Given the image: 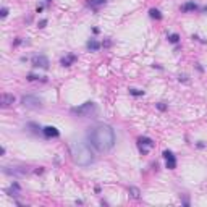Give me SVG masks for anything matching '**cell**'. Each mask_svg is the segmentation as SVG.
Instances as JSON below:
<instances>
[{
    "label": "cell",
    "instance_id": "1",
    "mask_svg": "<svg viewBox=\"0 0 207 207\" xmlns=\"http://www.w3.org/2000/svg\"><path fill=\"white\" fill-rule=\"evenodd\" d=\"M87 138H89L91 146L99 151V152H107L115 146V131L112 126L108 125H97L87 131Z\"/></svg>",
    "mask_w": 207,
    "mask_h": 207
},
{
    "label": "cell",
    "instance_id": "2",
    "mask_svg": "<svg viewBox=\"0 0 207 207\" xmlns=\"http://www.w3.org/2000/svg\"><path fill=\"white\" fill-rule=\"evenodd\" d=\"M70 154H71V159L75 160V163L81 167H87L94 162V154L91 152L87 144L81 142V141H71L70 142Z\"/></svg>",
    "mask_w": 207,
    "mask_h": 207
},
{
    "label": "cell",
    "instance_id": "3",
    "mask_svg": "<svg viewBox=\"0 0 207 207\" xmlns=\"http://www.w3.org/2000/svg\"><path fill=\"white\" fill-rule=\"evenodd\" d=\"M95 112V104L94 102H84L79 107H73L71 113L73 115H78V117H91L92 113Z\"/></svg>",
    "mask_w": 207,
    "mask_h": 207
},
{
    "label": "cell",
    "instance_id": "4",
    "mask_svg": "<svg viewBox=\"0 0 207 207\" xmlns=\"http://www.w3.org/2000/svg\"><path fill=\"white\" fill-rule=\"evenodd\" d=\"M21 104L26 108H41L42 107V100L39 97H36V95H23Z\"/></svg>",
    "mask_w": 207,
    "mask_h": 207
},
{
    "label": "cell",
    "instance_id": "5",
    "mask_svg": "<svg viewBox=\"0 0 207 207\" xmlns=\"http://www.w3.org/2000/svg\"><path fill=\"white\" fill-rule=\"evenodd\" d=\"M31 62H32V67L36 68H44V70L49 68V58L44 57V55H34Z\"/></svg>",
    "mask_w": 207,
    "mask_h": 207
},
{
    "label": "cell",
    "instance_id": "6",
    "mask_svg": "<svg viewBox=\"0 0 207 207\" xmlns=\"http://www.w3.org/2000/svg\"><path fill=\"white\" fill-rule=\"evenodd\" d=\"M139 151L142 154H146L149 151V149H152L154 147V141L151 139V138H139Z\"/></svg>",
    "mask_w": 207,
    "mask_h": 207
},
{
    "label": "cell",
    "instance_id": "7",
    "mask_svg": "<svg viewBox=\"0 0 207 207\" xmlns=\"http://www.w3.org/2000/svg\"><path fill=\"white\" fill-rule=\"evenodd\" d=\"M163 157H165V162H167V168L173 170V168L176 167V159H175V155H173V152L163 151Z\"/></svg>",
    "mask_w": 207,
    "mask_h": 207
},
{
    "label": "cell",
    "instance_id": "8",
    "mask_svg": "<svg viewBox=\"0 0 207 207\" xmlns=\"http://www.w3.org/2000/svg\"><path fill=\"white\" fill-rule=\"evenodd\" d=\"M45 138H58L60 136V131L55 128V126H45L44 130H42Z\"/></svg>",
    "mask_w": 207,
    "mask_h": 207
},
{
    "label": "cell",
    "instance_id": "9",
    "mask_svg": "<svg viewBox=\"0 0 207 207\" xmlns=\"http://www.w3.org/2000/svg\"><path fill=\"white\" fill-rule=\"evenodd\" d=\"M13 102H15V95L13 94H2V97H0L2 107H10Z\"/></svg>",
    "mask_w": 207,
    "mask_h": 207
},
{
    "label": "cell",
    "instance_id": "10",
    "mask_svg": "<svg viewBox=\"0 0 207 207\" xmlns=\"http://www.w3.org/2000/svg\"><path fill=\"white\" fill-rule=\"evenodd\" d=\"M76 62V55L75 54H68L67 57H63L62 58V67H70V65H71V63H75Z\"/></svg>",
    "mask_w": 207,
    "mask_h": 207
},
{
    "label": "cell",
    "instance_id": "11",
    "mask_svg": "<svg viewBox=\"0 0 207 207\" xmlns=\"http://www.w3.org/2000/svg\"><path fill=\"white\" fill-rule=\"evenodd\" d=\"M19 191H21V188H19V185H18V183H13V185H11V188H8V189H7V193H8L10 196H18V194H19Z\"/></svg>",
    "mask_w": 207,
    "mask_h": 207
},
{
    "label": "cell",
    "instance_id": "12",
    "mask_svg": "<svg viewBox=\"0 0 207 207\" xmlns=\"http://www.w3.org/2000/svg\"><path fill=\"white\" fill-rule=\"evenodd\" d=\"M86 47H87L89 50H99V49H100V44L95 41V39H91V41H87Z\"/></svg>",
    "mask_w": 207,
    "mask_h": 207
},
{
    "label": "cell",
    "instance_id": "13",
    "mask_svg": "<svg viewBox=\"0 0 207 207\" xmlns=\"http://www.w3.org/2000/svg\"><path fill=\"white\" fill-rule=\"evenodd\" d=\"M196 8H198V5L194 3V2H188V3L183 5V11H193Z\"/></svg>",
    "mask_w": 207,
    "mask_h": 207
},
{
    "label": "cell",
    "instance_id": "14",
    "mask_svg": "<svg viewBox=\"0 0 207 207\" xmlns=\"http://www.w3.org/2000/svg\"><path fill=\"white\" fill-rule=\"evenodd\" d=\"M149 15H151L152 18H155V19H162V15H160V11H159V10H155V8L151 10V11H149Z\"/></svg>",
    "mask_w": 207,
    "mask_h": 207
},
{
    "label": "cell",
    "instance_id": "15",
    "mask_svg": "<svg viewBox=\"0 0 207 207\" xmlns=\"http://www.w3.org/2000/svg\"><path fill=\"white\" fill-rule=\"evenodd\" d=\"M168 41H170L171 44H176V42L180 41V36H178V34H170V36H168Z\"/></svg>",
    "mask_w": 207,
    "mask_h": 207
},
{
    "label": "cell",
    "instance_id": "16",
    "mask_svg": "<svg viewBox=\"0 0 207 207\" xmlns=\"http://www.w3.org/2000/svg\"><path fill=\"white\" fill-rule=\"evenodd\" d=\"M130 193L133 194V198H136V199L139 198V189L134 188V186H131V188H130Z\"/></svg>",
    "mask_w": 207,
    "mask_h": 207
},
{
    "label": "cell",
    "instance_id": "17",
    "mask_svg": "<svg viewBox=\"0 0 207 207\" xmlns=\"http://www.w3.org/2000/svg\"><path fill=\"white\" fill-rule=\"evenodd\" d=\"M105 3V0H89V5L91 7H99V5Z\"/></svg>",
    "mask_w": 207,
    "mask_h": 207
},
{
    "label": "cell",
    "instance_id": "18",
    "mask_svg": "<svg viewBox=\"0 0 207 207\" xmlns=\"http://www.w3.org/2000/svg\"><path fill=\"white\" fill-rule=\"evenodd\" d=\"M130 94L131 95H142L144 91H139V89H130Z\"/></svg>",
    "mask_w": 207,
    "mask_h": 207
},
{
    "label": "cell",
    "instance_id": "19",
    "mask_svg": "<svg viewBox=\"0 0 207 207\" xmlns=\"http://www.w3.org/2000/svg\"><path fill=\"white\" fill-rule=\"evenodd\" d=\"M157 108H159V110H162V112H163V110H167V105H163V104L160 102V104H157Z\"/></svg>",
    "mask_w": 207,
    "mask_h": 207
},
{
    "label": "cell",
    "instance_id": "20",
    "mask_svg": "<svg viewBox=\"0 0 207 207\" xmlns=\"http://www.w3.org/2000/svg\"><path fill=\"white\" fill-rule=\"evenodd\" d=\"M0 15H2V18H5V16L8 15V10H7V8H2V13H0Z\"/></svg>",
    "mask_w": 207,
    "mask_h": 207
},
{
    "label": "cell",
    "instance_id": "21",
    "mask_svg": "<svg viewBox=\"0 0 207 207\" xmlns=\"http://www.w3.org/2000/svg\"><path fill=\"white\" fill-rule=\"evenodd\" d=\"M45 24H47V19H42V21L39 23V28H44Z\"/></svg>",
    "mask_w": 207,
    "mask_h": 207
},
{
    "label": "cell",
    "instance_id": "22",
    "mask_svg": "<svg viewBox=\"0 0 207 207\" xmlns=\"http://www.w3.org/2000/svg\"><path fill=\"white\" fill-rule=\"evenodd\" d=\"M45 2H47V3H50V2H52V0H45Z\"/></svg>",
    "mask_w": 207,
    "mask_h": 207
}]
</instances>
